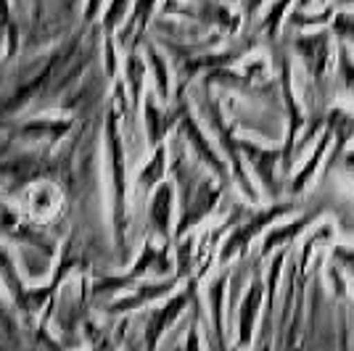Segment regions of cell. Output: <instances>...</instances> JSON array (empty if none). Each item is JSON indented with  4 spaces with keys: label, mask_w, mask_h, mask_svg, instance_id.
<instances>
[{
    "label": "cell",
    "mask_w": 354,
    "mask_h": 351,
    "mask_svg": "<svg viewBox=\"0 0 354 351\" xmlns=\"http://www.w3.org/2000/svg\"><path fill=\"white\" fill-rule=\"evenodd\" d=\"M291 50H294L304 74H307V82H304V103H307V114L315 111H328L330 103L328 95L333 93V61H336V37L330 27H317L315 32H304V35H296L291 40Z\"/></svg>",
    "instance_id": "1"
},
{
    "label": "cell",
    "mask_w": 354,
    "mask_h": 351,
    "mask_svg": "<svg viewBox=\"0 0 354 351\" xmlns=\"http://www.w3.org/2000/svg\"><path fill=\"white\" fill-rule=\"evenodd\" d=\"M241 148L246 153L249 164L254 167V172L259 177L262 188L270 198H278L286 185L278 180V167L283 164V146H257L254 140H241Z\"/></svg>",
    "instance_id": "2"
},
{
    "label": "cell",
    "mask_w": 354,
    "mask_h": 351,
    "mask_svg": "<svg viewBox=\"0 0 354 351\" xmlns=\"http://www.w3.org/2000/svg\"><path fill=\"white\" fill-rule=\"evenodd\" d=\"M299 209H301V206H299V201H296V196H291L288 201H275V204H270L267 209H262V211L254 214L249 222H243V227L227 240V246H225V251H222V259H227V256H233L236 251L246 249L254 235L262 233L265 227L275 225L281 217H288V214H294V211H299Z\"/></svg>",
    "instance_id": "3"
},
{
    "label": "cell",
    "mask_w": 354,
    "mask_h": 351,
    "mask_svg": "<svg viewBox=\"0 0 354 351\" xmlns=\"http://www.w3.org/2000/svg\"><path fill=\"white\" fill-rule=\"evenodd\" d=\"M325 127L333 132V151L325 156L323 180L339 167L341 156L346 153L349 140L354 137V114L346 111V108H341V106H330V108L325 111Z\"/></svg>",
    "instance_id": "4"
},
{
    "label": "cell",
    "mask_w": 354,
    "mask_h": 351,
    "mask_svg": "<svg viewBox=\"0 0 354 351\" xmlns=\"http://www.w3.org/2000/svg\"><path fill=\"white\" fill-rule=\"evenodd\" d=\"M323 211H325L323 206H317V209H304L301 217L291 220L288 225H275V230L267 233L265 243H262V256H270V254H275V251L283 249V246H291L296 238L310 227L312 222H317L323 217Z\"/></svg>",
    "instance_id": "5"
},
{
    "label": "cell",
    "mask_w": 354,
    "mask_h": 351,
    "mask_svg": "<svg viewBox=\"0 0 354 351\" xmlns=\"http://www.w3.org/2000/svg\"><path fill=\"white\" fill-rule=\"evenodd\" d=\"M328 146H333V132L325 127V130L317 135V140H315V151H312V156L304 161V164H301V169L288 180V185H286L288 196H296V198H299L301 193L310 188V182L315 180L317 169L325 164V151H328Z\"/></svg>",
    "instance_id": "6"
},
{
    "label": "cell",
    "mask_w": 354,
    "mask_h": 351,
    "mask_svg": "<svg viewBox=\"0 0 354 351\" xmlns=\"http://www.w3.org/2000/svg\"><path fill=\"white\" fill-rule=\"evenodd\" d=\"M262 296H265V285H262V278L257 275L254 283H251L249 296L243 298V307H241V343H249L251 341V328L257 322V314H259V307H262Z\"/></svg>",
    "instance_id": "7"
},
{
    "label": "cell",
    "mask_w": 354,
    "mask_h": 351,
    "mask_svg": "<svg viewBox=\"0 0 354 351\" xmlns=\"http://www.w3.org/2000/svg\"><path fill=\"white\" fill-rule=\"evenodd\" d=\"M286 256H288V246H283L275 256H272V264H270V275H267V309H265V325L262 330L265 333H272V314H275V293H278V280H281L283 264H286Z\"/></svg>",
    "instance_id": "8"
},
{
    "label": "cell",
    "mask_w": 354,
    "mask_h": 351,
    "mask_svg": "<svg viewBox=\"0 0 354 351\" xmlns=\"http://www.w3.org/2000/svg\"><path fill=\"white\" fill-rule=\"evenodd\" d=\"M336 79H339V88L354 101V56L346 43H339V50H336Z\"/></svg>",
    "instance_id": "9"
},
{
    "label": "cell",
    "mask_w": 354,
    "mask_h": 351,
    "mask_svg": "<svg viewBox=\"0 0 354 351\" xmlns=\"http://www.w3.org/2000/svg\"><path fill=\"white\" fill-rule=\"evenodd\" d=\"M336 14V6L333 3H328L325 8H320V14L315 16H307L304 11H299L294 8L291 14H288V27H294V30H307V27H328L330 24V19Z\"/></svg>",
    "instance_id": "10"
},
{
    "label": "cell",
    "mask_w": 354,
    "mask_h": 351,
    "mask_svg": "<svg viewBox=\"0 0 354 351\" xmlns=\"http://www.w3.org/2000/svg\"><path fill=\"white\" fill-rule=\"evenodd\" d=\"M296 3V0H275L272 6H270V11H267L265 21H262V32H267V40L270 43H275L278 40V32H281V24L286 14H288V6Z\"/></svg>",
    "instance_id": "11"
},
{
    "label": "cell",
    "mask_w": 354,
    "mask_h": 351,
    "mask_svg": "<svg viewBox=\"0 0 354 351\" xmlns=\"http://www.w3.org/2000/svg\"><path fill=\"white\" fill-rule=\"evenodd\" d=\"M330 32L336 37V43H346L354 45V11H344V8H336V14L330 19Z\"/></svg>",
    "instance_id": "12"
},
{
    "label": "cell",
    "mask_w": 354,
    "mask_h": 351,
    "mask_svg": "<svg viewBox=\"0 0 354 351\" xmlns=\"http://www.w3.org/2000/svg\"><path fill=\"white\" fill-rule=\"evenodd\" d=\"M330 262L339 264L341 269L346 272V278L354 280V251L346 249V246H333L330 249Z\"/></svg>",
    "instance_id": "13"
},
{
    "label": "cell",
    "mask_w": 354,
    "mask_h": 351,
    "mask_svg": "<svg viewBox=\"0 0 354 351\" xmlns=\"http://www.w3.org/2000/svg\"><path fill=\"white\" fill-rule=\"evenodd\" d=\"M339 167L344 169V172H346V175H352V177H354V151H346V153L341 156Z\"/></svg>",
    "instance_id": "14"
},
{
    "label": "cell",
    "mask_w": 354,
    "mask_h": 351,
    "mask_svg": "<svg viewBox=\"0 0 354 351\" xmlns=\"http://www.w3.org/2000/svg\"><path fill=\"white\" fill-rule=\"evenodd\" d=\"M330 0H296V8L299 11H307V8H315V6H320V8H325Z\"/></svg>",
    "instance_id": "15"
},
{
    "label": "cell",
    "mask_w": 354,
    "mask_h": 351,
    "mask_svg": "<svg viewBox=\"0 0 354 351\" xmlns=\"http://www.w3.org/2000/svg\"><path fill=\"white\" fill-rule=\"evenodd\" d=\"M262 3H265V0H243V6H246V11H249L246 16H254V14H257V11L262 8Z\"/></svg>",
    "instance_id": "16"
},
{
    "label": "cell",
    "mask_w": 354,
    "mask_h": 351,
    "mask_svg": "<svg viewBox=\"0 0 354 351\" xmlns=\"http://www.w3.org/2000/svg\"><path fill=\"white\" fill-rule=\"evenodd\" d=\"M352 3H354V0H352Z\"/></svg>",
    "instance_id": "17"
}]
</instances>
